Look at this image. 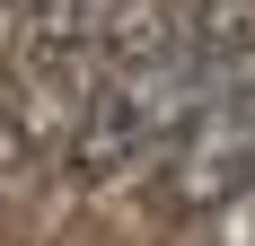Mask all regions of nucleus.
Returning a JSON list of instances; mask_svg holds the SVG:
<instances>
[{
  "label": "nucleus",
  "mask_w": 255,
  "mask_h": 246,
  "mask_svg": "<svg viewBox=\"0 0 255 246\" xmlns=\"http://www.w3.org/2000/svg\"><path fill=\"white\" fill-rule=\"evenodd\" d=\"M220 246H255V194L220 211Z\"/></svg>",
  "instance_id": "obj_3"
},
{
  "label": "nucleus",
  "mask_w": 255,
  "mask_h": 246,
  "mask_svg": "<svg viewBox=\"0 0 255 246\" xmlns=\"http://www.w3.org/2000/svg\"><path fill=\"white\" fill-rule=\"evenodd\" d=\"M255 194V88L220 97L194 132H185L167 158H158V202L167 211H229Z\"/></svg>",
  "instance_id": "obj_2"
},
{
  "label": "nucleus",
  "mask_w": 255,
  "mask_h": 246,
  "mask_svg": "<svg viewBox=\"0 0 255 246\" xmlns=\"http://www.w3.org/2000/svg\"><path fill=\"white\" fill-rule=\"evenodd\" d=\"M255 88V35L229 18H176L158 35H132V53L88 88L71 132V167L88 185H124L158 167L220 97Z\"/></svg>",
  "instance_id": "obj_1"
}]
</instances>
